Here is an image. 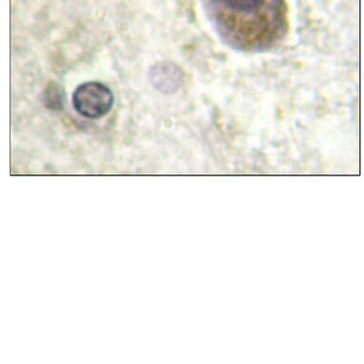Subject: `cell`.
Masks as SVG:
<instances>
[{
  "instance_id": "3957f363",
  "label": "cell",
  "mask_w": 364,
  "mask_h": 364,
  "mask_svg": "<svg viewBox=\"0 0 364 364\" xmlns=\"http://www.w3.org/2000/svg\"><path fill=\"white\" fill-rule=\"evenodd\" d=\"M181 72L175 64L171 63H156L150 68V82L158 91L168 94L175 91L181 82Z\"/></svg>"
},
{
  "instance_id": "277c9868",
  "label": "cell",
  "mask_w": 364,
  "mask_h": 364,
  "mask_svg": "<svg viewBox=\"0 0 364 364\" xmlns=\"http://www.w3.org/2000/svg\"><path fill=\"white\" fill-rule=\"evenodd\" d=\"M43 102L47 108L52 111H60L63 109V90L58 83L51 82L44 90Z\"/></svg>"
},
{
  "instance_id": "6da1fadb",
  "label": "cell",
  "mask_w": 364,
  "mask_h": 364,
  "mask_svg": "<svg viewBox=\"0 0 364 364\" xmlns=\"http://www.w3.org/2000/svg\"><path fill=\"white\" fill-rule=\"evenodd\" d=\"M221 35L242 49L264 48L284 32V0H210Z\"/></svg>"
},
{
  "instance_id": "7a4b0ae2",
  "label": "cell",
  "mask_w": 364,
  "mask_h": 364,
  "mask_svg": "<svg viewBox=\"0 0 364 364\" xmlns=\"http://www.w3.org/2000/svg\"><path fill=\"white\" fill-rule=\"evenodd\" d=\"M113 105V92L100 81L80 84L73 94L75 110L87 119H97L106 116Z\"/></svg>"
}]
</instances>
